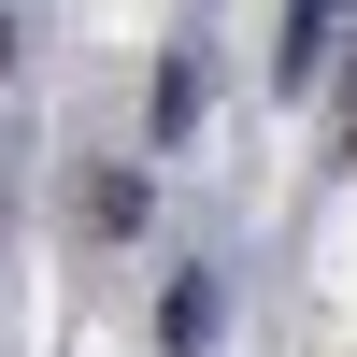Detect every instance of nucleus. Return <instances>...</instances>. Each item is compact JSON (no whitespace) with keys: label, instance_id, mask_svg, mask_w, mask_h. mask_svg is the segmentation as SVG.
<instances>
[{"label":"nucleus","instance_id":"obj_3","mask_svg":"<svg viewBox=\"0 0 357 357\" xmlns=\"http://www.w3.org/2000/svg\"><path fill=\"white\" fill-rule=\"evenodd\" d=\"M86 229H100V243H129V229H143V172H100V186H86Z\"/></svg>","mask_w":357,"mask_h":357},{"label":"nucleus","instance_id":"obj_5","mask_svg":"<svg viewBox=\"0 0 357 357\" xmlns=\"http://www.w3.org/2000/svg\"><path fill=\"white\" fill-rule=\"evenodd\" d=\"M343 143H357V57H343Z\"/></svg>","mask_w":357,"mask_h":357},{"label":"nucleus","instance_id":"obj_2","mask_svg":"<svg viewBox=\"0 0 357 357\" xmlns=\"http://www.w3.org/2000/svg\"><path fill=\"white\" fill-rule=\"evenodd\" d=\"M158 343H172V357L215 343V272H172V286H158Z\"/></svg>","mask_w":357,"mask_h":357},{"label":"nucleus","instance_id":"obj_4","mask_svg":"<svg viewBox=\"0 0 357 357\" xmlns=\"http://www.w3.org/2000/svg\"><path fill=\"white\" fill-rule=\"evenodd\" d=\"M186 114H200V57H172L158 72V143H186Z\"/></svg>","mask_w":357,"mask_h":357},{"label":"nucleus","instance_id":"obj_6","mask_svg":"<svg viewBox=\"0 0 357 357\" xmlns=\"http://www.w3.org/2000/svg\"><path fill=\"white\" fill-rule=\"evenodd\" d=\"M0 72H15V15H0Z\"/></svg>","mask_w":357,"mask_h":357},{"label":"nucleus","instance_id":"obj_1","mask_svg":"<svg viewBox=\"0 0 357 357\" xmlns=\"http://www.w3.org/2000/svg\"><path fill=\"white\" fill-rule=\"evenodd\" d=\"M329 43H343V0H286V43H272V72H286V86H314V72H329Z\"/></svg>","mask_w":357,"mask_h":357}]
</instances>
